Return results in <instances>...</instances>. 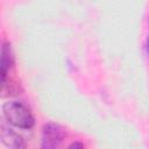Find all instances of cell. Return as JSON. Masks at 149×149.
I'll return each instance as SVG.
<instances>
[{"instance_id":"1","label":"cell","mask_w":149,"mask_h":149,"mask_svg":"<svg viewBox=\"0 0 149 149\" xmlns=\"http://www.w3.org/2000/svg\"><path fill=\"white\" fill-rule=\"evenodd\" d=\"M5 119L13 126L21 129H29L34 126V116L29 107L21 101H7L2 106Z\"/></svg>"},{"instance_id":"2","label":"cell","mask_w":149,"mask_h":149,"mask_svg":"<svg viewBox=\"0 0 149 149\" xmlns=\"http://www.w3.org/2000/svg\"><path fill=\"white\" fill-rule=\"evenodd\" d=\"M64 129L56 123L49 122L42 128V147L43 148H57L64 140Z\"/></svg>"},{"instance_id":"3","label":"cell","mask_w":149,"mask_h":149,"mask_svg":"<svg viewBox=\"0 0 149 149\" xmlns=\"http://www.w3.org/2000/svg\"><path fill=\"white\" fill-rule=\"evenodd\" d=\"M0 139H1V142H2L6 147H8V148L19 149V148H23V147H24L23 139H22L16 132H14L12 128L6 127L5 125L1 126Z\"/></svg>"},{"instance_id":"4","label":"cell","mask_w":149,"mask_h":149,"mask_svg":"<svg viewBox=\"0 0 149 149\" xmlns=\"http://www.w3.org/2000/svg\"><path fill=\"white\" fill-rule=\"evenodd\" d=\"M13 63H14V58H13L10 45L9 43H3L2 49H1V77L2 79L6 78L7 72L12 68Z\"/></svg>"},{"instance_id":"5","label":"cell","mask_w":149,"mask_h":149,"mask_svg":"<svg viewBox=\"0 0 149 149\" xmlns=\"http://www.w3.org/2000/svg\"><path fill=\"white\" fill-rule=\"evenodd\" d=\"M77 147H79V148H83L84 146H83L81 143H72V144L70 146V148H77Z\"/></svg>"},{"instance_id":"6","label":"cell","mask_w":149,"mask_h":149,"mask_svg":"<svg viewBox=\"0 0 149 149\" xmlns=\"http://www.w3.org/2000/svg\"><path fill=\"white\" fill-rule=\"evenodd\" d=\"M146 49H147V52H148V55H149V36H148V38H147V43H146Z\"/></svg>"}]
</instances>
